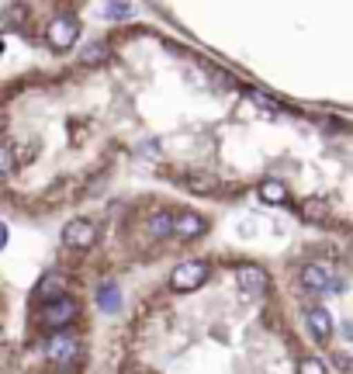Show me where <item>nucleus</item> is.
<instances>
[{"mask_svg":"<svg viewBox=\"0 0 353 374\" xmlns=\"http://www.w3.org/2000/svg\"><path fill=\"white\" fill-rule=\"evenodd\" d=\"M301 284L308 291H318V294H329V291H343V277L329 267V263H308L301 270Z\"/></svg>","mask_w":353,"mask_h":374,"instance_id":"1","label":"nucleus"},{"mask_svg":"<svg viewBox=\"0 0 353 374\" xmlns=\"http://www.w3.org/2000/svg\"><path fill=\"white\" fill-rule=\"evenodd\" d=\"M204 277H208V263H204V260H187V263L173 267V277H170V284H173L177 291H194V288H198Z\"/></svg>","mask_w":353,"mask_h":374,"instance_id":"2","label":"nucleus"},{"mask_svg":"<svg viewBox=\"0 0 353 374\" xmlns=\"http://www.w3.org/2000/svg\"><path fill=\"white\" fill-rule=\"evenodd\" d=\"M77 39H80V21H77V18H70V15L53 18V25H49V46H56V49H70Z\"/></svg>","mask_w":353,"mask_h":374,"instance_id":"3","label":"nucleus"},{"mask_svg":"<svg viewBox=\"0 0 353 374\" xmlns=\"http://www.w3.org/2000/svg\"><path fill=\"white\" fill-rule=\"evenodd\" d=\"M94 222H87V218H73V222H66V229H63V243L70 246V250H87L90 243H94Z\"/></svg>","mask_w":353,"mask_h":374,"instance_id":"4","label":"nucleus"},{"mask_svg":"<svg viewBox=\"0 0 353 374\" xmlns=\"http://www.w3.org/2000/svg\"><path fill=\"white\" fill-rule=\"evenodd\" d=\"M77 315H80V305H77L73 298H56V301H49V308H46V322H49L53 329L70 326Z\"/></svg>","mask_w":353,"mask_h":374,"instance_id":"5","label":"nucleus"},{"mask_svg":"<svg viewBox=\"0 0 353 374\" xmlns=\"http://www.w3.org/2000/svg\"><path fill=\"white\" fill-rule=\"evenodd\" d=\"M236 281H239V288L246 294H263L267 291V274L260 267H239L236 270Z\"/></svg>","mask_w":353,"mask_h":374,"instance_id":"6","label":"nucleus"},{"mask_svg":"<svg viewBox=\"0 0 353 374\" xmlns=\"http://www.w3.org/2000/svg\"><path fill=\"white\" fill-rule=\"evenodd\" d=\"M305 322H308V333H312L318 343H325V339L332 336V319H329L325 308H308V312H305Z\"/></svg>","mask_w":353,"mask_h":374,"instance_id":"7","label":"nucleus"},{"mask_svg":"<svg viewBox=\"0 0 353 374\" xmlns=\"http://www.w3.org/2000/svg\"><path fill=\"white\" fill-rule=\"evenodd\" d=\"M77 353H80V343H77L73 336H56V339L49 343V357H53L56 364H70Z\"/></svg>","mask_w":353,"mask_h":374,"instance_id":"8","label":"nucleus"},{"mask_svg":"<svg viewBox=\"0 0 353 374\" xmlns=\"http://www.w3.org/2000/svg\"><path fill=\"white\" fill-rule=\"evenodd\" d=\"M173 232H177V236H184V239H194V236H201V232H204V218H201V215H194V212H184V215H177V218H173Z\"/></svg>","mask_w":353,"mask_h":374,"instance_id":"9","label":"nucleus"},{"mask_svg":"<svg viewBox=\"0 0 353 374\" xmlns=\"http://www.w3.org/2000/svg\"><path fill=\"white\" fill-rule=\"evenodd\" d=\"M63 288H66L63 274H46V277L35 284V298H42V301H56V298H63Z\"/></svg>","mask_w":353,"mask_h":374,"instance_id":"10","label":"nucleus"},{"mask_svg":"<svg viewBox=\"0 0 353 374\" xmlns=\"http://www.w3.org/2000/svg\"><path fill=\"white\" fill-rule=\"evenodd\" d=\"M108 46L104 42H90V46H84L80 49V66H101V63H108Z\"/></svg>","mask_w":353,"mask_h":374,"instance_id":"11","label":"nucleus"},{"mask_svg":"<svg viewBox=\"0 0 353 374\" xmlns=\"http://www.w3.org/2000/svg\"><path fill=\"white\" fill-rule=\"evenodd\" d=\"M260 198H263L267 205H284V201H287V187H284L280 180H263V184H260Z\"/></svg>","mask_w":353,"mask_h":374,"instance_id":"12","label":"nucleus"},{"mask_svg":"<svg viewBox=\"0 0 353 374\" xmlns=\"http://www.w3.org/2000/svg\"><path fill=\"white\" fill-rule=\"evenodd\" d=\"M97 305H101L104 312H118V305H122L118 284H101V288H97Z\"/></svg>","mask_w":353,"mask_h":374,"instance_id":"13","label":"nucleus"},{"mask_svg":"<svg viewBox=\"0 0 353 374\" xmlns=\"http://www.w3.org/2000/svg\"><path fill=\"white\" fill-rule=\"evenodd\" d=\"M173 232V218L166 215V212H156L153 218H149V236L153 239H166Z\"/></svg>","mask_w":353,"mask_h":374,"instance_id":"14","label":"nucleus"},{"mask_svg":"<svg viewBox=\"0 0 353 374\" xmlns=\"http://www.w3.org/2000/svg\"><path fill=\"white\" fill-rule=\"evenodd\" d=\"M132 15H135L132 4H104V18L108 21H128Z\"/></svg>","mask_w":353,"mask_h":374,"instance_id":"15","label":"nucleus"},{"mask_svg":"<svg viewBox=\"0 0 353 374\" xmlns=\"http://www.w3.org/2000/svg\"><path fill=\"white\" fill-rule=\"evenodd\" d=\"M15 170V149L0 142V177H8Z\"/></svg>","mask_w":353,"mask_h":374,"instance_id":"16","label":"nucleus"},{"mask_svg":"<svg viewBox=\"0 0 353 374\" xmlns=\"http://www.w3.org/2000/svg\"><path fill=\"white\" fill-rule=\"evenodd\" d=\"M246 94H249V97H253V104H256V108H263V111H274V108H277V101H274V97H267L263 91H246Z\"/></svg>","mask_w":353,"mask_h":374,"instance_id":"17","label":"nucleus"},{"mask_svg":"<svg viewBox=\"0 0 353 374\" xmlns=\"http://www.w3.org/2000/svg\"><path fill=\"white\" fill-rule=\"evenodd\" d=\"M301 208H305V218H315V222L325 218V205H322V201H305Z\"/></svg>","mask_w":353,"mask_h":374,"instance_id":"18","label":"nucleus"},{"mask_svg":"<svg viewBox=\"0 0 353 374\" xmlns=\"http://www.w3.org/2000/svg\"><path fill=\"white\" fill-rule=\"evenodd\" d=\"M298 374H325V367H322L315 357H305V360L298 364Z\"/></svg>","mask_w":353,"mask_h":374,"instance_id":"19","label":"nucleus"},{"mask_svg":"<svg viewBox=\"0 0 353 374\" xmlns=\"http://www.w3.org/2000/svg\"><path fill=\"white\" fill-rule=\"evenodd\" d=\"M21 15H25L21 8H8V21H11V25H18V21H21Z\"/></svg>","mask_w":353,"mask_h":374,"instance_id":"20","label":"nucleus"},{"mask_svg":"<svg viewBox=\"0 0 353 374\" xmlns=\"http://www.w3.org/2000/svg\"><path fill=\"white\" fill-rule=\"evenodd\" d=\"M4 246H8V225L0 222V250H4Z\"/></svg>","mask_w":353,"mask_h":374,"instance_id":"21","label":"nucleus"},{"mask_svg":"<svg viewBox=\"0 0 353 374\" xmlns=\"http://www.w3.org/2000/svg\"><path fill=\"white\" fill-rule=\"evenodd\" d=\"M0 125H4V111H0Z\"/></svg>","mask_w":353,"mask_h":374,"instance_id":"22","label":"nucleus"},{"mask_svg":"<svg viewBox=\"0 0 353 374\" xmlns=\"http://www.w3.org/2000/svg\"><path fill=\"white\" fill-rule=\"evenodd\" d=\"M0 53H4V42H0Z\"/></svg>","mask_w":353,"mask_h":374,"instance_id":"23","label":"nucleus"}]
</instances>
